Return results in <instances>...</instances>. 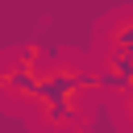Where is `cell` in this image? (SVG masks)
Masks as SVG:
<instances>
[{"mask_svg":"<svg viewBox=\"0 0 133 133\" xmlns=\"http://www.w3.org/2000/svg\"><path fill=\"white\" fill-rule=\"evenodd\" d=\"M129 83H133V54H116L112 50V58L100 66V75H96V87H104V91H116L121 100L129 96Z\"/></svg>","mask_w":133,"mask_h":133,"instance_id":"cell-1","label":"cell"},{"mask_svg":"<svg viewBox=\"0 0 133 133\" xmlns=\"http://www.w3.org/2000/svg\"><path fill=\"white\" fill-rule=\"evenodd\" d=\"M112 46H116V54H133V17L129 12L112 25Z\"/></svg>","mask_w":133,"mask_h":133,"instance_id":"cell-2","label":"cell"},{"mask_svg":"<svg viewBox=\"0 0 133 133\" xmlns=\"http://www.w3.org/2000/svg\"><path fill=\"white\" fill-rule=\"evenodd\" d=\"M0 91H4V66H0Z\"/></svg>","mask_w":133,"mask_h":133,"instance_id":"cell-3","label":"cell"}]
</instances>
